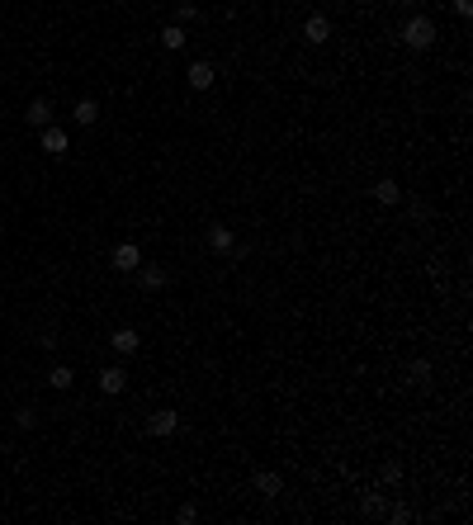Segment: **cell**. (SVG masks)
Here are the masks:
<instances>
[{"label":"cell","instance_id":"7a4b0ae2","mask_svg":"<svg viewBox=\"0 0 473 525\" xmlns=\"http://www.w3.org/2000/svg\"><path fill=\"white\" fill-rule=\"evenodd\" d=\"M109 260H114V270H119V274H133L142 265V246H138V241H119Z\"/></svg>","mask_w":473,"mask_h":525},{"label":"cell","instance_id":"7c38bea8","mask_svg":"<svg viewBox=\"0 0 473 525\" xmlns=\"http://www.w3.org/2000/svg\"><path fill=\"white\" fill-rule=\"evenodd\" d=\"M24 119H29V128H47L52 123V104H47V99H33Z\"/></svg>","mask_w":473,"mask_h":525},{"label":"cell","instance_id":"ffe728a7","mask_svg":"<svg viewBox=\"0 0 473 525\" xmlns=\"http://www.w3.org/2000/svg\"><path fill=\"white\" fill-rule=\"evenodd\" d=\"M383 516H388L393 525H407V521H412V511H407V507H383Z\"/></svg>","mask_w":473,"mask_h":525},{"label":"cell","instance_id":"277c9868","mask_svg":"<svg viewBox=\"0 0 473 525\" xmlns=\"http://www.w3.org/2000/svg\"><path fill=\"white\" fill-rule=\"evenodd\" d=\"M109 346L119 350V355H138V350H142V336H138V327H119V332L109 336Z\"/></svg>","mask_w":473,"mask_h":525},{"label":"cell","instance_id":"7402d4cb","mask_svg":"<svg viewBox=\"0 0 473 525\" xmlns=\"http://www.w3.org/2000/svg\"><path fill=\"white\" fill-rule=\"evenodd\" d=\"M175 521H180V525H194V521H199V511H194V507H180V511H175Z\"/></svg>","mask_w":473,"mask_h":525},{"label":"cell","instance_id":"2e32d148","mask_svg":"<svg viewBox=\"0 0 473 525\" xmlns=\"http://www.w3.org/2000/svg\"><path fill=\"white\" fill-rule=\"evenodd\" d=\"M161 48L180 52V48H185V29H180V24H171V29H161Z\"/></svg>","mask_w":473,"mask_h":525},{"label":"cell","instance_id":"5bb4252c","mask_svg":"<svg viewBox=\"0 0 473 525\" xmlns=\"http://www.w3.org/2000/svg\"><path fill=\"white\" fill-rule=\"evenodd\" d=\"M71 119H76L80 128H90V123H100V104H95V99H80L76 109H71Z\"/></svg>","mask_w":473,"mask_h":525},{"label":"cell","instance_id":"5b68a950","mask_svg":"<svg viewBox=\"0 0 473 525\" xmlns=\"http://www.w3.org/2000/svg\"><path fill=\"white\" fill-rule=\"evenodd\" d=\"M185 80H189V85H194V90H208V85L218 80V71H213V62H189Z\"/></svg>","mask_w":473,"mask_h":525},{"label":"cell","instance_id":"d6986e66","mask_svg":"<svg viewBox=\"0 0 473 525\" xmlns=\"http://www.w3.org/2000/svg\"><path fill=\"white\" fill-rule=\"evenodd\" d=\"M47 383H52V388H71V383H76V374H71L66 365H57L52 374H47Z\"/></svg>","mask_w":473,"mask_h":525},{"label":"cell","instance_id":"ac0fdd59","mask_svg":"<svg viewBox=\"0 0 473 525\" xmlns=\"http://www.w3.org/2000/svg\"><path fill=\"white\" fill-rule=\"evenodd\" d=\"M378 483H388V488H393V483H402V464H397V459H388L383 469H378Z\"/></svg>","mask_w":473,"mask_h":525},{"label":"cell","instance_id":"8992f818","mask_svg":"<svg viewBox=\"0 0 473 525\" xmlns=\"http://www.w3.org/2000/svg\"><path fill=\"white\" fill-rule=\"evenodd\" d=\"M124 388H128V374L119 365L100 369V393H109V398H114V393H124Z\"/></svg>","mask_w":473,"mask_h":525},{"label":"cell","instance_id":"30bf717a","mask_svg":"<svg viewBox=\"0 0 473 525\" xmlns=\"http://www.w3.org/2000/svg\"><path fill=\"white\" fill-rule=\"evenodd\" d=\"M43 152H52V157H66V128H43Z\"/></svg>","mask_w":473,"mask_h":525},{"label":"cell","instance_id":"ba28073f","mask_svg":"<svg viewBox=\"0 0 473 525\" xmlns=\"http://www.w3.org/2000/svg\"><path fill=\"white\" fill-rule=\"evenodd\" d=\"M251 483H256V493H261V497H280V493H284V478H280V473H270V469H261Z\"/></svg>","mask_w":473,"mask_h":525},{"label":"cell","instance_id":"52a82bcc","mask_svg":"<svg viewBox=\"0 0 473 525\" xmlns=\"http://www.w3.org/2000/svg\"><path fill=\"white\" fill-rule=\"evenodd\" d=\"M303 38H308V43H327V38H331V19H327V15H308Z\"/></svg>","mask_w":473,"mask_h":525},{"label":"cell","instance_id":"3957f363","mask_svg":"<svg viewBox=\"0 0 473 525\" xmlns=\"http://www.w3.org/2000/svg\"><path fill=\"white\" fill-rule=\"evenodd\" d=\"M142 430H147V435H157V440H166V435L180 430V412H152L147 421H142Z\"/></svg>","mask_w":473,"mask_h":525},{"label":"cell","instance_id":"9a60e30c","mask_svg":"<svg viewBox=\"0 0 473 525\" xmlns=\"http://www.w3.org/2000/svg\"><path fill=\"white\" fill-rule=\"evenodd\" d=\"M407 379L417 383V388H426V383H431V360H412V365H407Z\"/></svg>","mask_w":473,"mask_h":525},{"label":"cell","instance_id":"6da1fadb","mask_svg":"<svg viewBox=\"0 0 473 525\" xmlns=\"http://www.w3.org/2000/svg\"><path fill=\"white\" fill-rule=\"evenodd\" d=\"M402 43H407L412 52H426V48H431V43H436V24H431V19H426V15L407 19V24H402Z\"/></svg>","mask_w":473,"mask_h":525},{"label":"cell","instance_id":"8fae6325","mask_svg":"<svg viewBox=\"0 0 473 525\" xmlns=\"http://www.w3.org/2000/svg\"><path fill=\"white\" fill-rule=\"evenodd\" d=\"M138 279H142V289H152V294L166 289V270H161V265H138Z\"/></svg>","mask_w":473,"mask_h":525},{"label":"cell","instance_id":"603a6c76","mask_svg":"<svg viewBox=\"0 0 473 525\" xmlns=\"http://www.w3.org/2000/svg\"><path fill=\"white\" fill-rule=\"evenodd\" d=\"M455 15H464V19H469V15H473V0H455Z\"/></svg>","mask_w":473,"mask_h":525},{"label":"cell","instance_id":"44dd1931","mask_svg":"<svg viewBox=\"0 0 473 525\" xmlns=\"http://www.w3.org/2000/svg\"><path fill=\"white\" fill-rule=\"evenodd\" d=\"M175 15H180V24H185V19L199 15V5H194V0H180V5H175Z\"/></svg>","mask_w":473,"mask_h":525},{"label":"cell","instance_id":"e0dca14e","mask_svg":"<svg viewBox=\"0 0 473 525\" xmlns=\"http://www.w3.org/2000/svg\"><path fill=\"white\" fill-rule=\"evenodd\" d=\"M360 511H364V516H383V493H364Z\"/></svg>","mask_w":473,"mask_h":525},{"label":"cell","instance_id":"9c48e42d","mask_svg":"<svg viewBox=\"0 0 473 525\" xmlns=\"http://www.w3.org/2000/svg\"><path fill=\"white\" fill-rule=\"evenodd\" d=\"M232 246H236L232 227H222V223H218V227H208V251H218V255H222V251H232Z\"/></svg>","mask_w":473,"mask_h":525},{"label":"cell","instance_id":"4fadbf2b","mask_svg":"<svg viewBox=\"0 0 473 525\" xmlns=\"http://www.w3.org/2000/svg\"><path fill=\"white\" fill-rule=\"evenodd\" d=\"M374 199H378V204H397V199H402V185L383 175V180H378V185H374Z\"/></svg>","mask_w":473,"mask_h":525}]
</instances>
